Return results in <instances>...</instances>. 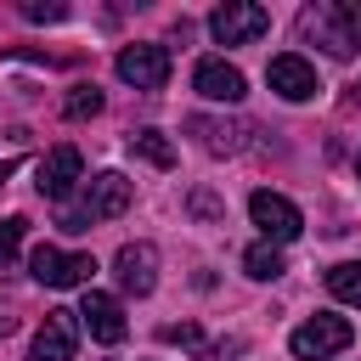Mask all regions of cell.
<instances>
[{
	"instance_id": "1",
	"label": "cell",
	"mask_w": 361,
	"mask_h": 361,
	"mask_svg": "<svg viewBox=\"0 0 361 361\" xmlns=\"http://www.w3.org/2000/svg\"><path fill=\"white\" fill-rule=\"evenodd\" d=\"M130 197H135V192H130V180H124L118 169H102L96 180H85V197L62 209V231H90L96 220L124 214V209H130Z\"/></svg>"
},
{
	"instance_id": "2",
	"label": "cell",
	"mask_w": 361,
	"mask_h": 361,
	"mask_svg": "<svg viewBox=\"0 0 361 361\" xmlns=\"http://www.w3.org/2000/svg\"><path fill=\"white\" fill-rule=\"evenodd\" d=\"M305 34L316 45H327L333 56H355L361 51V0H322L305 11Z\"/></svg>"
},
{
	"instance_id": "3",
	"label": "cell",
	"mask_w": 361,
	"mask_h": 361,
	"mask_svg": "<svg viewBox=\"0 0 361 361\" xmlns=\"http://www.w3.org/2000/svg\"><path fill=\"white\" fill-rule=\"evenodd\" d=\"M350 338H355V327H350L344 316H310V322H299V327H293L288 350H293L299 361H327V355L350 350Z\"/></svg>"
},
{
	"instance_id": "4",
	"label": "cell",
	"mask_w": 361,
	"mask_h": 361,
	"mask_svg": "<svg viewBox=\"0 0 361 361\" xmlns=\"http://www.w3.org/2000/svg\"><path fill=\"white\" fill-rule=\"evenodd\" d=\"M265 28H271V11L254 6V0H226V6L209 11V34H214L220 45H248V39H259Z\"/></svg>"
},
{
	"instance_id": "5",
	"label": "cell",
	"mask_w": 361,
	"mask_h": 361,
	"mask_svg": "<svg viewBox=\"0 0 361 361\" xmlns=\"http://www.w3.org/2000/svg\"><path fill=\"white\" fill-rule=\"evenodd\" d=\"M248 214H254V226H259V237H265L271 248H282V243H293V237L305 231L299 203H288L282 192H254V197H248Z\"/></svg>"
},
{
	"instance_id": "6",
	"label": "cell",
	"mask_w": 361,
	"mask_h": 361,
	"mask_svg": "<svg viewBox=\"0 0 361 361\" xmlns=\"http://www.w3.org/2000/svg\"><path fill=\"white\" fill-rule=\"evenodd\" d=\"M90 271H96L90 254H62V248H51V243H39V248L28 254V276L45 282V288H79V282H90Z\"/></svg>"
},
{
	"instance_id": "7",
	"label": "cell",
	"mask_w": 361,
	"mask_h": 361,
	"mask_svg": "<svg viewBox=\"0 0 361 361\" xmlns=\"http://www.w3.org/2000/svg\"><path fill=\"white\" fill-rule=\"evenodd\" d=\"M186 135L209 152V158H231L248 147V124L243 118H209V113H192L186 118Z\"/></svg>"
},
{
	"instance_id": "8",
	"label": "cell",
	"mask_w": 361,
	"mask_h": 361,
	"mask_svg": "<svg viewBox=\"0 0 361 361\" xmlns=\"http://www.w3.org/2000/svg\"><path fill=\"white\" fill-rule=\"evenodd\" d=\"M79 180H85V158H79V147H51V152L39 158V169H34L39 197H56V203H62Z\"/></svg>"
},
{
	"instance_id": "9",
	"label": "cell",
	"mask_w": 361,
	"mask_h": 361,
	"mask_svg": "<svg viewBox=\"0 0 361 361\" xmlns=\"http://www.w3.org/2000/svg\"><path fill=\"white\" fill-rule=\"evenodd\" d=\"M79 350V310H51L28 344V361H73Z\"/></svg>"
},
{
	"instance_id": "10",
	"label": "cell",
	"mask_w": 361,
	"mask_h": 361,
	"mask_svg": "<svg viewBox=\"0 0 361 361\" xmlns=\"http://www.w3.org/2000/svg\"><path fill=\"white\" fill-rule=\"evenodd\" d=\"M113 68H118L124 85H135V90H158V85L169 79V51H164V45H124Z\"/></svg>"
},
{
	"instance_id": "11",
	"label": "cell",
	"mask_w": 361,
	"mask_h": 361,
	"mask_svg": "<svg viewBox=\"0 0 361 361\" xmlns=\"http://www.w3.org/2000/svg\"><path fill=\"white\" fill-rule=\"evenodd\" d=\"M265 79H271V90L282 96V102H310L316 90H322V79H316V68L299 56V51H282V56H271V68H265Z\"/></svg>"
},
{
	"instance_id": "12",
	"label": "cell",
	"mask_w": 361,
	"mask_h": 361,
	"mask_svg": "<svg viewBox=\"0 0 361 361\" xmlns=\"http://www.w3.org/2000/svg\"><path fill=\"white\" fill-rule=\"evenodd\" d=\"M192 85H197V96H209V102H243L248 96V79H243V68L237 62H226V56H203L197 68H192Z\"/></svg>"
},
{
	"instance_id": "13",
	"label": "cell",
	"mask_w": 361,
	"mask_h": 361,
	"mask_svg": "<svg viewBox=\"0 0 361 361\" xmlns=\"http://www.w3.org/2000/svg\"><path fill=\"white\" fill-rule=\"evenodd\" d=\"M113 276H118L124 293L147 299V293L158 288V248H152V243H124L118 259H113Z\"/></svg>"
},
{
	"instance_id": "14",
	"label": "cell",
	"mask_w": 361,
	"mask_h": 361,
	"mask_svg": "<svg viewBox=\"0 0 361 361\" xmlns=\"http://www.w3.org/2000/svg\"><path fill=\"white\" fill-rule=\"evenodd\" d=\"M79 322H85V333L96 338V344H118L124 338V305L113 299V293H85V305H79Z\"/></svg>"
},
{
	"instance_id": "15",
	"label": "cell",
	"mask_w": 361,
	"mask_h": 361,
	"mask_svg": "<svg viewBox=\"0 0 361 361\" xmlns=\"http://www.w3.org/2000/svg\"><path fill=\"white\" fill-rule=\"evenodd\" d=\"M243 271H248L254 282H276L288 265H282V248H271V243H254V248L243 254Z\"/></svg>"
},
{
	"instance_id": "16",
	"label": "cell",
	"mask_w": 361,
	"mask_h": 361,
	"mask_svg": "<svg viewBox=\"0 0 361 361\" xmlns=\"http://www.w3.org/2000/svg\"><path fill=\"white\" fill-rule=\"evenodd\" d=\"M327 293L361 310V259H344V265H333V271H327Z\"/></svg>"
},
{
	"instance_id": "17",
	"label": "cell",
	"mask_w": 361,
	"mask_h": 361,
	"mask_svg": "<svg viewBox=\"0 0 361 361\" xmlns=\"http://www.w3.org/2000/svg\"><path fill=\"white\" fill-rule=\"evenodd\" d=\"M130 147H135L152 169H169V164H175V147L164 141V130H135V135H130Z\"/></svg>"
},
{
	"instance_id": "18",
	"label": "cell",
	"mask_w": 361,
	"mask_h": 361,
	"mask_svg": "<svg viewBox=\"0 0 361 361\" xmlns=\"http://www.w3.org/2000/svg\"><path fill=\"white\" fill-rule=\"evenodd\" d=\"M62 113H68V118H90V113H102V90H96V85H73L68 102H62Z\"/></svg>"
},
{
	"instance_id": "19",
	"label": "cell",
	"mask_w": 361,
	"mask_h": 361,
	"mask_svg": "<svg viewBox=\"0 0 361 361\" xmlns=\"http://www.w3.org/2000/svg\"><path fill=\"white\" fill-rule=\"evenodd\" d=\"M23 231H28V220H23V214H6V220H0V265L23 248Z\"/></svg>"
},
{
	"instance_id": "20",
	"label": "cell",
	"mask_w": 361,
	"mask_h": 361,
	"mask_svg": "<svg viewBox=\"0 0 361 361\" xmlns=\"http://www.w3.org/2000/svg\"><path fill=\"white\" fill-rule=\"evenodd\" d=\"M23 17H28V23H62L68 6H62V0H23Z\"/></svg>"
},
{
	"instance_id": "21",
	"label": "cell",
	"mask_w": 361,
	"mask_h": 361,
	"mask_svg": "<svg viewBox=\"0 0 361 361\" xmlns=\"http://www.w3.org/2000/svg\"><path fill=\"white\" fill-rule=\"evenodd\" d=\"M164 344H180V350H203V333H197V322H169V327H164Z\"/></svg>"
},
{
	"instance_id": "22",
	"label": "cell",
	"mask_w": 361,
	"mask_h": 361,
	"mask_svg": "<svg viewBox=\"0 0 361 361\" xmlns=\"http://www.w3.org/2000/svg\"><path fill=\"white\" fill-rule=\"evenodd\" d=\"M192 214H203V220H214V214H220V203H214L209 192H192Z\"/></svg>"
},
{
	"instance_id": "23",
	"label": "cell",
	"mask_w": 361,
	"mask_h": 361,
	"mask_svg": "<svg viewBox=\"0 0 361 361\" xmlns=\"http://www.w3.org/2000/svg\"><path fill=\"white\" fill-rule=\"evenodd\" d=\"M6 333H11V316H0V338H6Z\"/></svg>"
},
{
	"instance_id": "24",
	"label": "cell",
	"mask_w": 361,
	"mask_h": 361,
	"mask_svg": "<svg viewBox=\"0 0 361 361\" xmlns=\"http://www.w3.org/2000/svg\"><path fill=\"white\" fill-rule=\"evenodd\" d=\"M355 180H361V152H355Z\"/></svg>"
}]
</instances>
